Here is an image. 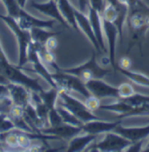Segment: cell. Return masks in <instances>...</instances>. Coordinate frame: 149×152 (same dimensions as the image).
<instances>
[{
	"mask_svg": "<svg viewBox=\"0 0 149 152\" xmlns=\"http://www.w3.org/2000/svg\"><path fill=\"white\" fill-rule=\"evenodd\" d=\"M48 123H49V126H57L64 123L62 120V117H60L59 113L58 112L56 107L49 110Z\"/></svg>",
	"mask_w": 149,
	"mask_h": 152,
	"instance_id": "4316f807",
	"label": "cell"
},
{
	"mask_svg": "<svg viewBox=\"0 0 149 152\" xmlns=\"http://www.w3.org/2000/svg\"><path fill=\"white\" fill-rule=\"evenodd\" d=\"M52 76L54 82L57 84L58 90L66 91L69 93L72 91L78 92L85 98H87L91 96V93L87 90L85 83L80 77L60 70L59 67L56 70L55 73H52Z\"/></svg>",
	"mask_w": 149,
	"mask_h": 152,
	"instance_id": "3957f363",
	"label": "cell"
},
{
	"mask_svg": "<svg viewBox=\"0 0 149 152\" xmlns=\"http://www.w3.org/2000/svg\"><path fill=\"white\" fill-rule=\"evenodd\" d=\"M3 2H4V4L7 9L8 16L16 18L19 11L23 7H21L19 5V4L18 3L17 0H3Z\"/></svg>",
	"mask_w": 149,
	"mask_h": 152,
	"instance_id": "d4e9b609",
	"label": "cell"
},
{
	"mask_svg": "<svg viewBox=\"0 0 149 152\" xmlns=\"http://www.w3.org/2000/svg\"><path fill=\"white\" fill-rule=\"evenodd\" d=\"M39 132L57 137L59 140H70L83 132L82 126H74L63 123L57 126H48L39 129Z\"/></svg>",
	"mask_w": 149,
	"mask_h": 152,
	"instance_id": "52a82bcc",
	"label": "cell"
},
{
	"mask_svg": "<svg viewBox=\"0 0 149 152\" xmlns=\"http://www.w3.org/2000/svg\"><path fill=\"white\" fill-rule=\"evenodd\" d=\"M57 3L62 16L71 26V28L76 31H80V28L78 26L75 17V8L71 4L69 0H58Z\"/></svg>",
	"mask_w": 149,
	"mask_h": 152,
	"instance_id": "ac0fdd59",
	"label": "cell"
},
{
	"mask_svg": "<svg viewBox=\"0 0 149 152\" xmlns=\"http://www.w3.org/2000/svg\"><path fill=\"white\" fill-rule=\"evenodd\" d=\"M128 8V14L138 13L141 15L149 28V6L142 0H119Z\"/></svg>",
	"mask_w": 149,
	"mask_h": 152,
	"instance_id": "d6986e66",
	"label": "cell"
},
{
	"mask_svg": "<svg viewBox=\"0 0 149 152\" xmlns=\"http://www.w3.org/2000/svg\"><path fill=\"white\" fill-rule=\"evenodd\" d=\"M85 84L91 95L100 100L107 97H113L116 99L119 97L118 87H114L102 79H92L85 83Z\"/></svg>",
	"mask_w": 149,
	"mask_h": 152,
	"instance_id": "8992f818",
	"label": "cell"
},
{
	"mask_svg": "<svg viewBox=\"0 0 149 152\" xmlns=\"http://www.w3.org/2000/svg\"><path fill=\"white\" fill-rule=\"evenodd\" d=\"M0 114H1V113H0Z\"/></svg>",
	"mask_w": 149,
	"mask_h": 152,
	"instance_id": "60d3db41",
	"label": "cell"
},
{
	"mask_svg": "<svg viewBox=\"0 0 149 152\" xmlns=\"http://www.w3.org/2000/svg\"><path fill=\"white\" fill-rule=\"evenodd\" d=\"M32 38V42L37 45H45L46 41L54 36L58 35L61 32H52V31H49L46 29L44 28H38V27H34L32 28L30 30Z\"/></svg>",
	"mask_w": 149,
	"mask_h": 152,
	"instance_id": "ffe728a7",
	"label": "cell"
},
{
	"mask_svg": "<svg viewBox=\"0 0 149 152\" xmlns=\"http://www.w3.org/2000/svg\"><path fill=\"white\" fill-rule=\"evenodd\" d=\"M88 18L92 27L93 32L96 36L100 47L103 52H106V43L105 42V34L103 30V22L101 14L95 9L89 6Z\"/></svg>",
	"mask_w": 149,
	"mask_h": 152,
	"instance_id": "5bb4252c",
	"label": "cell"
},
{
	"mask_svg": "<svg viewBox=\"0 0 149 152\" xmlns=\"http://www.w3.org/2000/svg\"><path fill=\"white\" fill-rule=\"evenodd\" d=\"M117 70H119V72L126 76L128 79H130L132 82L134 83H137L138 85L144 86V87H148L149 88V77H148L145 74L139 73L137 71H132L130 70H125L119 67H117Z\"/></svg>",
	"mask_w": 149,
	"mask_h": 152,
	"instance_id": "44dd1931",
	"label": "cell"
},
{
	"mask_svg": "<svg viewBox=\"0 0 149 152\" xmlns=\"http://www.w3.org/2000/svg\"><path fill=\"white\" fill-rule=\"evenodd\" d=\"M118 99H121L122 101L127 103L128 104L133 106H139L142 105V104H149V96H145V95H141V94L135 93L128 97L125 98H118Z\"/></svg>",
	"mask_w": 149,
	"mask_h": 152,
	"instance_id": "cb8c5ba5",
	"label": "cell"
},
{
	"mask_svg": "<svg viewBox=\"0 0 149 152\" xmlns=\"http://www.w3.org/2000/svg\"><path fill=\"white\" fill-rule=\"evenodd\" d=\"M75 17H76V20H77V23H78L80 30H81L84 32V34L86 35V37L89 39V41L91 42L92 46L95 48V50L99 52H101L102 50L98 43L96 36L93 32L88 15H86V13L80 12V10L75 9Z\"/></svg>",
	"mask_w": 149,
	"mask_h": 152,
	"instance_id": "2e32d148",
	"label": "cell"
},
{
	"mask_svg": "<svg viewBox=\"0 0 149 152\" xmlns=\"http://www.w3.org/2000/svg\"><path fill=\"white\" fill-rule=\"evenodd\" d=\"M58 98H60L61 100L60 104L66 108L75 117H78L83 124L92 120L100 119V117L93 114V112L87 108L86 104L73 97L72 96H71V94L66 91L59 90Z\"/></svg>",
	"mask_w": 149,
	"mask_h": 152,
	"instance_id": "277c9868",
	"label": "cell"
},
{
	"mask_svg": "<svg viewBox=\"0 0 149 152\" xmlns=\"http://www.w3.org/2000/svg\"><path fill=\"white\" fill-rule=\"evenodd\" d=\"M60 70L80 77L84 83L92 79H102L105 76L108 75L110 72V70L104 69L98 64L94 52H92V56L86 63L76 67L60 69Z\"/></svg>",
	"mask_w": 149,
	"mask_h": 152,
	"instance_id": "7a4b0ae2",
	"label": "cell"
},
{
	"mask_svg": "<svg viewBox=\"0 0 149 152\" xmlns=\"http://www.w3.org/2000/svg\"><path fill=\"white\" fill-rule=\"evenodd\" d=\"M13 105H14V104L9 96H0V113L1 114L8 116Z\"/></svg>",
	"mask_w": 149,
	"mask_h": 152,
	"instance_id": "484cf974",
	"label": "cell"
},
{
	"mask_svg": "<svg viewBox=\"0 0 149 152\" xmlns=\"http://www.w3.org/2000/svg\"><path fill=\"white\" fill-rule=\"evenodd\" d=\"M58 45V41L57 39H56V37H55V36L54 37H50L47 41H46V45H45V46L47 50H51V51H52L53 50H55L56 49V47Z\"/></svg>",
	"mask_w": 149,
	"mask_h": 152,
	"instance_id": "1f68e13d",
	"label": "cell"
},
{
	"mask_svg": "<svg viewBox=\"0 0 149 152\" xmlns=\"http://www.w3.org/2000/svg\"><path fill=\"white\" fill-rule=\"evenodd\" d=\"M132 65V62L129 58H123L120 59L119 64L117 67H119V68H122V69H125V70H130V67Z\"/></svg>",
	"mask_w": 149,
	"mask_h": 152,
	"instance_id": "d6a6232c",
	"label": "cell"
},
{
	"mask_svg": "<svg viewBox=\"0 0 149 152\" xmlns=\"http://www.w3.org/2000/svg\"><path fill=\"white\" fill-rule=\"evenodd\" d=\"M11 83V81L5 77L4 76L3 74L0 73V84H5V85H8L9 83Z\"/></svg>",
	"mask_w": 149,
	"mask_h": 152,
	"instance_id": "8d00e7d4",
	"label": "cell"
},
{
	"mask_svg": "<svg viewBox=\"0 0 149 152\" xmlns=\"http://www.w3.org/2000/svg\"><path fill=\"white\" fill-rule=\"evenodd\" d=\"M0 19H2L7 25L11 28L12 31L15 33L18 42V48H19V57H18V66L22 68L24 64L27 63V56L28 51L31 45L32 44V38L29 30H24L20 27L18 21L10 16H5L0 14Z\"/></svg>",
	"mask_w": 149,
	"mask_h": 152,
	"instance_id": "6da1fadb",
	"label": "cell"
},
{
	"mask_svg": "<svg viewBox=\"0 0 149 152\" xmlns=\"http://www.w3.org/2000/svg\"><path fill=\"white\" fill-rule=\"evenodd\" d=\"M79 4V10L80 12L86 13L88 12L89 9V0H78Z\"/></svg>",
	"mask_w": 149,
	"mask_h": 152,
	"instance_id": "836d02e7",
	"label": "cell"
},
{
	"mask_svg": "<svg viewBox=\"0 0 149 152\" xmlns=\"http://www.w3.org/2000/svg\"><path fill=\"white\" fill-rule=\"evenodd\" d=\"M98 135H93L90 133H86L85 135H78L69 141L67 151L80 152L86 151L87 147L94 142L98 138Z\"/></svg>",
	"mask_w": 149,
	"mask_h": 152,
	"instance_id": "e0dca14e",
	"label": "cell"
},
{
	"mask_svg": "<svg viewBox=\"0 0 149 152\" xmlns=\"http://www.w3.org/2000/svg\"><path fill=\"white\" fill-rule=\"evenodd\" d=\"M27 62H31L33 67V71L36 73H38L40 77H42L44 79H46V82L49 83V84L53 87V88H57L58 89L56 84V83L54 82L52 73L47 70V68L45 65V63L43 62V60L39 57L36 48H35L33 43L31 45L29 51H28V56H27Z\"/></svg>",
	"mask_w": 149,
	"mask_h": 152,
	"instance_id": "ba28073f",
	"label": "cell"
},
{
	"mask_svg": "<svg viewBox=\"0 0 149 152\" xmlns=\"http://www.w3.org/2000/svg\"><path fill=\"white\" fill-rule=\"evenodd\" d=\"M106 0H89V6L95 9L100 14L103 12Z\"/></svg>",
	"mask_w": 149,
	"mask_h": 152,
	"instance_id": "f546056e",
	"label": "cell"
},
{
	"mask_svg": "<svg viewBox=\"0 0 149 152\" xmlns=\"http://www.w3.org/2000/svg\"><path fill=\"white\" fill-rule=\"evenodd\" d=\"M101 141L93 142L91 149H87L88 151H107L119 152L126 151L132 144V142L123 136L114 131L106 132Z\"/></svg>",
	"mask_w": 149,
	"mask_h": 152,
	"instance_id": "5b68a950",
	"label": "cell"
},
{
	"mask_svg": "<svg viewBox=\"0 0 149 152\" xmlns=\"http://www.w3.org/2000/svg\"><path fill=\"white\" fill-rule=\"evenodd\" d=\"M122 123L121 120L115 122H107L104 121L101 118L97 120H92L82 124V129L85 133H90L93 135H101L106 132L114 131L115 128Z\"/></svg>",
	"mask_w": 149,
	"mask_h": 152,
	"instance_id": "7c38bea8",
	"label": "cell"
},
{
	"mask_svg": "<svg viewBox=\"0 0 149 152\" xmlns=\"http://www.w3.org/2000/svg\"><path fill=\"white\" fill-rule=\"evenodd\" d=\"M145 140V139H144ZM144 140H139L134 142H132V144L126 149V151L129 152H139L143 151V143Z\"/></svg>",
	"mask_w": 149,
	"mask_h": 152,
	"instance_id": "4dcf8cb0",
	"label": "cell"
},
{
	"mask_svg": "<svg viewBox=\"0 0 149 152\" xmlns=\"http://www.w3.org/2000/svg\"><path fill=\"white\" fill-rule=\"evenodd\" d=\"M58 91H59L58 89L52 87V89L49 90V91L43 90L42 91L38 92V95H39L42 102L49 109V110L55 108L56 105H57V100L58 98Z\"/></svg>",
	"mask_w": 149,
	"mask_h": 152,
	"instance_id": "7402d4cb",
	"label": "cell"
},
{
	"mask_svg": "<svg viewBox=\"0 0 149 152\" xmlns=\"http://www.w3.org/2000/svg\"><path fill=\"white\" fill-rule=\"evenodd\" d=\"M103 22L104 34L107 40L108 50H109V62L113 69L117 70L118 64H116V45L118 37H119L118 28L114 23L102 19Z\"/></svg>",
	"mask_w": 149,
	"mask_h": 152,
	"instance_id": "9c48e42d",
	"label": "cell"
},
{
	"mask_svg": "<svg viewBox=\"0 0 149 152\" xmlns=\"http://www.w3.org/2000/svg\"><path fill=\"white\" fill-rule=\"evenodd\" d=\"M17 1H18V3L19 4V5H20L21 7L24 8V6H25V4H26L27 0H17Z\"/></svg>",
	"mask_w": 149,
	"mask_h": 152,
	"instance_id": "74e56055",
	"label": "cell"
},
{
	"mask_svg": "<svg viewBox=\"0 0 149 152\" xmlns=\"http://www.w3.org/2000/svg\"><path fill=\"white\" fill-rule=\"evenodd\" d=\"M10 62L8 61V59L6 58L4 51H3V49L1 47V45H0V66H4V65H6L8 64Z\"/></svg>",
	"mask_w": 149,
	"mask_h": 152,
	"instance_id": "e575fe53",
	"label": "cell"
},
{
	"mask_svg": "<svg viewBox=\"0 0 149 152\" xmlns=\"http://www.w3.org/2000/svg\"><path fill=\"white\" fill-rule=\"evenodd\" d=\"M54 1H57V2H58V0H54Z\"/></svg>",
	"mask_w": 149,
	"mask_h": 152,
	"instance_id": "ab89813d",
	"label": "cell"
},
{
	"mask_svg": "<svg viewBox=\"0 0 149 152\" xmlns=\"http://www.w3.org/2000/svg\"><path fill=\"white\" fill-rule=\"evenodd\" d=\"M9 96V89L5 84H0V96Z\"/></svg>",
	"mask_w": 149,
	"mask_h": 152,
	"instance_id": "d590c367",
	"label": "cell"
},
{
	"mask_svg": "<svg viewBox=\"0 0 149 152\" xmlns=\"http://www.w3.org/2000/svg\"><path fill=\"white\" fill-rule=\"evenodd\" d=\"M9 96L11 97L14 105L24 108L32 102V91H29L28 88L22 84L10 83L8 85Z\"/></svg>",
	"mask_w": 149,
	"mask_h": 152,
	"instance_id": "4fadbf2b",
	"label": "cell"
},
{
	"mask_svg": "<svg viewBox=\"0 0 149 152\" xmlns=\"http://www.w3.org/2000/svg\"><path fill=\"white\" fill-rule=\"evenodd\" d=\"M86 105L87 106V108L93 111H96L97 110L100 109V101L99 98L95 97L94 96L91 95L89 97L86 98Z\"/></svg>",
	"mask_w": 149,
	"mask_h": 152,
	"instance_id": "f1b7e54d",
	"label": "cell"
},
{
	"mask_svg": "<svg viewBox=\"0 0 149 152\" xmlns=\"http://www.w3.org/2000/svg\"><path fill=\"white\" fill-rule=\"evenodd\" d=\"M56 109H57L58 112L59 113L60 117H62V120L64 123L71 124V125H74V126H82L83 123L78 117H75L71 111H69L66 108H65L61 104H57Z\"/></svg>",
	"mask_w": 149,
	"mask_h": 152,
	"instance_id": "603a6c76",
	"label": "cell"
},
{
	"mask_svg": "<svg viewBox=\"0 0 149 152\" xmlns=\"http://www.w3.org/2000/svg\"><path fill=\"white\" fill-rule=\"evenodd\" d=\"M21 28L24 30H31L32 28L38 27V28H44V29H52L54 24L56 23V20L51 19V20H41L37 18H34L31 14L21 8L19 11L17 18H15Z\"/></svg>",
	"mask_w": 149,
	"mask_h": 152,
	"instance_id": "30bf717a",
	"label": "cell"
},
{
	"mask_svg": "<svg viewBox=\"0 0 149 152\" xmlns=\"http://www.w3.org/2000/svg\"><path fill=\"white\" fill-rule=\"evenodd\" d=\"M114 132L123 136L132 142L139 140H144L149 137V124L145 126L139 127H125L123 125L119 124L115 129Z\"/></svg>",
	"mask_w": 149,
	"mask_h": 152,
	"instance_id": "9a60e30c",
	"label": "cell"
},
{
	"mask_svg": "<svg viewBox=\"0 0 149 152\" xmlns=\"http://www.w3.org/2000/svg\"><path fill=\"white\" fill-rule=\"evenodd\" d=\"M119 98H125V97H128L132 95L135 93L134 88L133 87V85H131L128 83H121L119 87Z\"/></svg>",
	"mask_w": 149,
	"mask_h": 152,
	"instance_id": "83f0119b",
	"label": "cell"
},
{
	"mask_svg": "<svg viewBox=\"0 0 149 152\" xmlns=\"http://www.w3.org/2000/svg\"><path fill=\"white\" fill-rule=\"evenodd\" d=\"M31 6L32 8H34L35 10L40 12L41 13H44L47 16L51 17L52 19H54L59 23H61L64 27H66L67 29H71V26L66 21V19L64 18V17L62 16L61 12L59 11L57 1L49 0L48 2H46V3L32 2Z\"/></svg>",
	"mask_w": 149,
	"mask_h": 152,
	"instance_id": "8fae6325",
	"label": "cell"
},
{
	"mask_svg": "<svg viewBox=\"0 0 149 152\" xmlns=\"http://www.w3.org/2000/svg\"><path fill=\"white\" fill-rule=\"evenodd\" d=\"M143 151H147V152L149 151V141H148V144L146 145L145 149L143 150Z\"/></svg>",
	"mask_w": 149,
	"mask_h": 152,
	"instance_id": "f35d334b",
	"label": "cell"
}]
</instances>
